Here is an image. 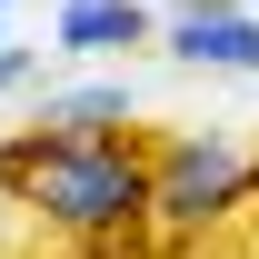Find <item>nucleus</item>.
Returning <instances> with one entry per match:
<instances>
[{
	"label": "nucleus",
	"instance_id": "obj_1",
	"mask_svg": "<svg viewBox=\"0 0 259 259\" xmlns=\"http://www.w3.org/2000/svg\"><path fill=\"white\" fill-rule=\"evenodd\" d=\"M0 180H20L60 229H130L160 199V169H140L120 140H60V130H30L20 150H0Z\"/></svg>",
	"mask_w": 259,
	"mask_h": 259
},
{
	"label": "nucleus",
	"instance_id": "obj_2",
	"mask_svg": "<svg viewBox=\"0 0 259 259\" xmlns=\"http://www.w3.org/2000/svg\"><path fill=\"white\" fill-rule=\"evenodd\" d=\"M239 190H259V169L239 160V150H220V140H180L160 160V209L169 220H209V209H229Z\"/></svg>",
	"mask_w": 259,
	"mask_h": 259
},
{
	"label": "nucleus",
	"instance_id": "obj_3",
	"mask_svg": "<svg viewBox=\"0 0 259 259\" xmlns=\"http://www.w3.org/2000/svg\"><path fill=\"white\" fill-rule=\"evenodd\" d=\"M180 60H209V70H259V20H239V0H190V20L169 30Z\"/></svg>",
	"mask_w": 259,
	"mask_h": 259
},
{
	"label": "nucleus",
	"instance_id": "obj_4",
	"mask_svg": "<svg viewBox=\"0 0 259 259\" xmlns=\"http://www.w3.org/2000/svg\"><path fill=\"white\" fill-rule=\"evenodd\" d=\"M60 40L70 50H130V40H150V10L140 0H60Z\"/></svg>",
	"mask_w": 259,
	"mask_h": 259
},
{
	"label": "nucleus",
	"instance_id": "obj_5",
	"mask_svg": "<svg viewBox=\"0 0 259 259\" xmlns=\"http://www.w3.org/2000/svg\"><path fill=\"white\" fill-rule=\"evenodd\" d=\"M20 70H30V60H20V50H0V90H10V80H20Z\"/></svg>",
	"mask_w": 259,
	"mask_h": 259
},
{
	"label": "nucleus",
	"instance_id": "obj_6",
	"mask_svg": "<svg viewBox=\"0 0 259 259\" xmlns=\"http://www.w3.org/2000/svg\"><path fill=\"white\" fill-rule=\"evenodd\" d=\"M249 10H259V0H249Z\"/></svg>",
	"mask_w": 259,
	"mask_h": 259
}]
</instances>
